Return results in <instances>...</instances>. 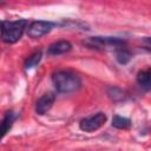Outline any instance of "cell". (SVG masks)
I'll list each match as a JSON object with an SVG mask.
<instances>
[{"label": "cell", "mask_w": 151, "mask_h": 151, "mask_svg": "<svg viewBox=\"0 0 151 151\" xmlns=\"http://www.w3.org/2000/svg\"><path fill=\"white\" fill-rule=\"evenodd\" d=\"M53 26H54V24L51 22V21L35 20V21H32V22L28 25L27 34H28L29 38L37 39V38H40V37L47 34V33L53 28Z\"/></svg>", "instance_id": "obj_5"}, {"label": "cell", "mask_w": 151, "mask_h": 151, "mask_svg": "<svg viewBox=\"0 0 151 151\" xmlns=\"http://www.w3.org/2000/svg\"><path fill=\"white\" fill-rule=\"evenodd\" d=\"M27 20L19 19L14 21L2 20L1 22V38L2 41L6 44H14L17 42L24 34L25 29L27 28Z\"/></svg>", "instance_id": "obj_2"}, {"label": "cell", "mask_w": 151, "mask_h": 151, "mask_svg": "<svg viewBox=\"0 0 151 151\" xmlns=\"http://www.w3.org/2000/svg\"><path fill=\"white\" fill-rule=\"evenodd\" d=\"M52 83L55 90L60 93H71L80 88V77L68 70H60L52 74Z\"/></svg>", "instance_id": "obj_1"}, {"label": "cell", "mask_w": 151, "mask_h": 151, "mask_svg": "<svg viewBox=\"0 0 151 151\" xmlns=\"http://www.w3.org/2000/svg\"><path fill=\"white\" fill-rule=\"evenodd\" d=\"M106 119H107V117L104 112H97L92 116L83 118L79 123V127H80L81 131L93 132V131L100 129L106 123Z\"/></svg>", "instance_id": "obj_3"}, {"label": "cell", "mask_w": 151, "mask_h": 151, "mask_svg": "<svg viewBox=\"0 0 151 151\" xmlns=\"http://www.w3.org/2000/svg\"><path fill=\"white\" fill-rule=\"evenodd\" d=\"M131 125H132L131 120L129 118H126V117H122L119 114H116L112 118V126L116 127V129L126 130V129H130Z\"/></svg>", "instance_id": "obj_10"}, {"label": "cell", "mask_w": 151, "mask_h": 151, "mask_svg": "<svg viewBox=\"0 0 151 151\" xmlns=\"http://www.w3.org/2000/svg\"><path fill=\"white\" fill-rule=\"evenodd\" d=\"M86 45L91 47H106L113 46L116 48L123 47L125 45V40L116 37H91L85 41Z\"/></svg>", "instance_id": "obj_4"}, {"label": "cell", "mask_w": 151, "mask_h": 151, "mask_svg": "<svg viewBox=\"0 0 151 151\" xmlns=\"http://www.w3.org/2000/svg\"><path fill=\"white\" fill-rule=\"evenodd\" d=\"M145 41L149 42V44H151V38H145Z\"/></svg>", "instance_id": "obj_13"}, {"label": "cell", "mask_w": 151, "mask_h": 151, "mask_svg": "<svg viewBox=\"0 0 151 151\" xmlns=\"http://www.w3.org/2000/svg\"><path fill=\"white\" fill-rule=\"evenodd\" d=\"M15 119H17V113L13 110L6 111L4 113V118H2V122H1V137L6 136V133L13 126V123H14Z\"/></svg>", "instance_id": "obj_9"}, {"label": "cell", "mask_w": 151, "mask_h": 151, "mask_svg": "<svg viewBox=\"0 0 151 151\" xmlns=\"http://www.w3.org/2000/svg\"><path fill=\"white\" fill-rule=\"evenodd\" d=\"M131 58H132L131 52H130L127 48H125L124 46L116 50V59H117V61H118L119 64L125 65V64H127V63L131 60Z\"/></svg>", "instance_id": "obj_11"}, {"label": "cell", "mask_w": 151, "mask_h": 151, "mask_svg": "<svg viewBox=\"0 0 151 151\" xmlns=\"http://www.w3.org/2000/svg\"><path fill=\"white\" fill-rule=\"evenodd\" d=\"M40 60H41V51H35V52H33V53L25 60L24 66H25L26 70L32 68V67L37 66V65L40 63Z\"/></svg>", "instance_id": "obj_12"}, {"label": "cell", "mask_w": 151, "mask_h": 151, "mask_svg": "<svg viewBox=\"0 0 151 151\" xmlns=\"http://www.w3.org/2000/svg\"><path fill=\"white\" fill-rule=\"evenodd\" d=\"M138 85L144 90H151V66L139 71L136 78Z\"/></svg>", "instance_id": "obj_8"}, {"label": "cell", "mask_w": 151, "mask_h": 151, "mask_svg": "<svg viewBox=\"0 0 151 151\" xmlns=\"http://www.w3.org/2000/svg\"><path fill=\"white\" fill-rule=\"evenodd\" d=\"M55 94L53 92H46L44 93L35 103V112L38 114H45L54 104Z\"/></svg>", "instance_id": "obj_6"}, {"label": "cell", "mask_w": 151, "mask_h": 151, "mask_svg": "<svg viewBox=\"0 0 151 151\" xmlns=\"http://www.w3.org/2000/svg\"><path fill=\"white\" fill-rule=\"evenodd\" d=\"M72 50V44L67 40H59L51 44L47 48V53L50 55H60L70 52Z\"/></svg>", "instance_id": "obj_7"}]
</instances>
